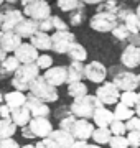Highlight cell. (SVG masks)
I'll return each mask as SVG.
<instances>
[{"label": "cell", "instance_id": "484cf974", "mask_svg": "<svg viewBox=\"0 0 140 148\" xmlns=\"http://www.w3.org/2000/svg\"><path fill=\"white\" fill-rule=\"evenodd\" d=\"M30 43H32L33 46L36 48V49L48 51V49H51V35L38 32V33H35V35L30 38Z\"/></svg>", "mask_w": 140, "mask_h": 148}, {"label": "cell", "instance_id": "ab89813d", "mask_svg": "<svg viewBox=\"0 0 140 148\" xmlns=\"http://www.w3.org/2000/svg\"><path fill=\"white\" fill-rule=\"evenodd\" d=\"M36 66H38V69H45V71L53 68V58L49 54H41L36 61Z\"/></svg>", "mask_w": 140, "mask_h": 148}, {"label": "cell", "instance_id": "6f0895ef", "mask_svg": "<svg viewBox=\"0 0 140 148\" xmlns=\"http://www.w3.org/2000/svg\"><path fill=\"white\" fill-rule=\"evenodd\" d=\"M2 23H3V16H2V13H0V30H2Z\"/></svg>", "mask_w": 140, "mask_h": 148}, {"label": "cell", "instance_id": "2e32d148", "mask_svg": "<svg viewBox=\"0 0 140 148\" xmlns=\"http://www.w3.org/2000/svg\"><path fill=\"white\" fill-rule=\"evenodd\" d=\"M27 109L30 110V114H32V119H35V117H45V119H48L49 115V107L48 104H45V102H41L40 99H36L35 95L28 94L27 95Z\"/></svg>", "mask_w": 140, "mask_h": 148}, {"label": "cell", "instance_id": "e575fe53", "mask_svg": "<svg viewBox=\"0 0 140 148\" xmlns=\"http://www.w3.org/2000/svg\"><path fill=\"white\" fill-rule=\"evenodd\" d=\"M109 130H110V133H112L114 137H119V135H125L127 127H125V122H120V120L114 119V122L109 125Z\"/></svg>", "mask_w": 140, "mask_h": 148}, {"label": "cell", "instance_id": "3957f363", "mask_svg": "<svg viewBox=\"0 0 140 148\" xmlns=\"http://www.w3.org/2000/svg\"><path fill=\"white\" fill-rule=\"evenodd\" d=\"M30 94L35 95L36 99H40L45 104H51V102H56L59 99L58 89L53 87L43 76H38L36 79L30 84Z\"/></svg>", "mask_w": 140, "mask_h": 148}, {"label": "cell", "instance_id": "c3c4849f", "mask_svg": "<svg viewBox=\"0 0 140 148\" xmlns=\"http://www.w3.org/2000/svg\"><path fill=\"white\" fill-rule=\"evenodd\" d=\"M127 41H129L132 46H139L140 48V33H137V35H130Z\"/></svg>", "mask_w": 140, "mask_h": 148}, {"label": "cell", "instance_id": "5b68a950", "mask_svg": "<svg viewBox=\"0 0 140 148\" xmlns=\"http://www.w3.org/2000/svg\"><path fill=\"white\" fill-rule=\"evenodd\" d=\"M23 15L35 21H43L51 16V7L45 0H23Z\"/></svg>", "mask_w": 140, "mask_h": 148}, {"label": "cell", "instance_id": "f907efd6", "mask_svg": "<svg viewBox=\"0 0 140 148\" xmlns=\"http://www.w3.org/2000/svg\"><path fill=\"white\" fill-rule=\"evenodd\" d=\"M86 145H87V142H74L71 148H86Z\"/></svg>", "mask_w": 140, "mask_h": 148}, {"label": "cell", "instance_id": "7dc6e473", "mask_svg": "<svg viewBox=\"0 0 140 148\" xmlns=\"http://www.w3.org/2000/svg\"><path fill=\"white\" fill-rule=\"evenodd\" d=\"M0 117H2L3 120H8V119L12 117V109L7 106V104H2V106H0Z\"/></svg>", "mask_w": 140, "mask_h": 148}, {"label": "cell", "instance_id": "44dd1931", "mask_svg": "<svg viewBox=\"0 0 140 148\" xmlns=\"http://www.w3.org/2000/svg\"><path fill=\"white\" fill-rule=\"evenodd\" d=\"M48 138H49V140H53L59 148H71V147H73V143L76 142L71 133L65 132V130H59V128L53 130Z\"/></svg>", "mask_w": 140, "mask_h": 148}, {"label": "cell", "instance_id": "be15d7a7", "mask_svg": "<svg viewBox=\"0 0 140 148\" xmlns=\"http://www.w3.org/2000/svg\"><path fill=\"white\" fill-rule=\"evenodd\" d=\"M2 3H3V2H2V0H0V5H2Z\"/></svg>", "mask_w": 140, "mask_h": 148}, {"label": "cell", "instance_id": "ffe728a7", "mask_svg": "<svg viewBox=\"0 0 140 148\" xmlns=\"http://www.w3.org/2000/svg\"><path fill=\"white\" fill-rule=\"evenodd\" d=\"M92 120H94V125H97V128H106L114 122V112L102 106L94 112Z\"/></svg>", "mask_w": 140, "mask_h": 148}, {"label": "cell", "instance_id": "836d02e7", "mask_svg": "<svg viewBox=\"0 0 140 148\" xmlns=\"http://www.w3.org/2000/svg\"><path fill=\"white\" fill-rule=\"evenodd\" d=\"M119 10H120V7H119V2H115V0L101 2L97 7V12H107V13H114V15H117Z\"/></svg>", "mask_w": 140, "mask_h": 148}, {"label": "cell", "instance_id": "277c9868", "mask_svg": "<svg viewBox=\"0 0 140 148\" xmlns=\"http://www.w3.org/2000/svg\"><path fill=\"white\" fill-rule=\"evenodd\" d=\"M54 128L51 125V122L49 119H45V117H35L30 120L27 127L22 128V135L28 140H32V138H48L51 135Z\"/></svg>", "mask_w": 140, "mask_h": 148}, {"label": "cell", "instance_id": "e0dca14e", "mask_svg": "<svg viewBox=\"0 0 140 148\" xmlns=\"http://www.w3.org/2000/svg\"><path fill=\"white\" fill-rule=\"evenodd\" d=\"M120 63L127 69H135L140 66V48L129 45L120 54Z\"/></svg>", "mask_w": 140, "mask_h": 148}, {"label": "cell", "instance_id": "b9f144b4", "mask_svg": "<svg viewBox=\"0 0 140 148\" xmlns=\"http://www.w3.org/2000/svg\"><path fill=\"white\" fill-rule=\"evenodd\" d=\"M127 132H140V119L139 117H132L130 120L125 122Z\"/></svg>", "mask_w": 140, "mask_h": 148}, {"label": "cell", "instance_id": "ee69618b", "mask_svg": "<svg viewBox=\"0 0 140 148\" xmlns=\"http://www.w3.org/2000/svg\"><path fill=\"white\" fill-rule=\"evenodd\" d=\"M35 148H59L53 140H49V138H43V140H38L35 143Z\"/></svg>", "mask_w": 140, "mask_h": 148}, {"label": "cell", "instance_id": "5bb4252c", "mask_svg": "<svg viewBox=\"0 0 140 148\" xmlns=\"http://www.w3.org/2000/svg\"><path fill=\"white\" fill-rule=\"evenodd\" d=\"M13 56L18 59L20 64H33V63H36L38 58H40L38 49L33 46L32 43H22L18 46V49L13 53Z\"/></svg>", "mask_w": 140, "mask_h": 148}, {"label": "cell", "instance_id": "9a60e30c", "mask_svg": "<svg viewBox=\"0 0 140 148\" xmlns=\"http://www.w3.org/2000/svg\"><path fill=\"white\" fill-rule=\"evenodd\" d=\"M2 16H3V23H2L0 32H15L16 25L22 20H25V15L16 8H8V10L2 12Z\"/></svg>", "mask_w": 140, "mask_h": 148}, {"label": "cell", "instance_id": "8d00e7d4", "mask_svg": "<svg viewBox=\"0 0 140 148\" xmlns=\"http://www.w3.org/2000/svg\"><path fill=\"white\" fill-rule=\"evenodd\" d=\"M76 119L73 114L71 115H68V117H65V119H61L59 120V130H65V132H68V133H71V130H73V127H74V123H76Z\"/></svg>", "mask_w": 140, "mask_h": 148}, {"label": "cell", "instance_id": "d590c367", "mask_svg": "<svg viewBox=\"0 0 140 148\" xmlns=\"http://www.w3.org/2000/svg\"><path fill=\"white\" fill-rule=\"evenodd\" d=\"M112 36L115 38V40H119V41H125V40H129L130 32L127 30V28H125V25H122V23H119L117 27L114 28Z\"/></svg>", "mask_w": 140, "mask_h": 148}, {"label": "cell", "instance_id": "52a82bcc", "mask_svg": "<svg viewBox=\"0 0 140 148\" xmlns=\"http://www.w3.org/2000/svg\"><path fill=\"white\" fill-rule=\"evenodd\" d=\"M74 43L76 36L69 30L68 32H54L51 35V49L58 54H68Z\"/></svg>", "mask_w": 140, "mask_h": 148}, {"label": "cell", "instance_id": "74e56055", "mask_svg": "<svg viewBox=\"0 0 140 148\" xmlns=\"http://www.w3.org/2000/svg\"><path fill=\"white\" fill-rule=\"evenodd\" d=\"M109 147L110 148H129V140L125 135H119V137H114L110 138V142H109Z\"/></svg>", "mask_w": 140, "mask_h": 148}, {"label": "cell", "instance_id": "e7e4bbea", "mask_svg": "<svg viewBox=\"0 0 140 148\" xmlns=\"http://www.w3.org/2000/svg\"><path fill=\"white\" fill-rule=\"evenodd\" d=\"M129 148H135V147H129Z\"/></svg>", "mask_w": 140, "mask_h": 148}, {"label": "cell", "instance_id": "91938a15", "mask_svg": "<svg viewBox=\"0 0 140 148\" xmlns=\"http://www.w3.org/2000/svg\"><path fill=\"white\" fill-rule=\"evenodd\" d=\"M3 104V95H2V92H0V106Z\"/></svg>", "mask_w": 140, "mask_h": 148}, {"label": "cell", "instance_id": "db71d44e", "mask_svg": "<svg viewBox=\"0 0 140 148\" xmlns=\"http://www.w3.org/2000/svg\"><path fill=\"white\" fill-rule=\"evenodd\" d=\"M135 117H139V119H140V106L135 107Z\"/></svg>", "mask_w": 140, "mask_h": 148}, {"label": "cell", "instance_id": "cb8c5ba5", "mask_svg": "<svg viewBox=\"0 0 140 148\" xmlns=\"http://www.w3.org/2000/svg\"><path fill=\"white\" fill-rule=\"evenodd\" d=\"M3 101L12 110L13 109H18V107H23L27 104V95L23 92H18V90H12V92H7L3 95Z\"/></svg>", "mask_w": 140, "mask_h": 148}, {"label": "cell", "instance_id": "d6986e66", "mask_svg": "<svg viewBox=\"0 0 140 148\" xmlns=\"http://www.w3.org/2000/svg\"><path fill=\"white\" fill-rule=\"evenodd\" d=\"M40 32V21H35L32 18H27L22 20L15 28V33L18 35L20 38H32L35 33Z\"/></svg>", "mask_w": 140, "mask_h": 148}, {"label": "cell", "instance_id": "d4e9b609", "mask_svg": "<svg viewBox=\"0 0 140 148\" xmlns=\"http://www.w3.org/2000/svg\"><path fill=\"white\" fill-rule=\"evenodd\" d=\"M20 68V63L15 56H8L7 59H3L0 63V79H5L10 74H15L16 69Z\"/></svg>", "mask_w": 140, "mask_h": 148}, {"label": "cell", "instance_id": "680465c9", "mask_svg": "<svg viewBox=\"0 0 140 148\" xmlns=\"http://www.w3.org/2000/svg\"><path fill=\"white\" fill-rule=\"evenodd\" d=\"M22 148H35V145H23Z\"/></svg>", "mask_w": 140, "mask_h": 148}, {"label": "cell", "instance_id": "d6a6232c", "mask_svg": "<svg viewBox=\"0 0 140 148\" xmlns=\"http://www.w3.org/2000/svg\"><path fill=\"white\" fill-rule=\"evenodd\" d=\"M137 99H139V94L135 90H129V92H120V101L124 106L127 107H137Z\"/></svg>", "mask_w": 140, "mask_h": 148}, {"label": "cell", "instance_id": "4fadbf2b", "mask_svg": "<svg viewBox=\"0 0 140 148\" xmlns=\"http://www.w3.org/2000/svg\"><path fill=\"white\" fill-rule=\"evenodd\" d=\"M94 125H92L89 120H84V119H78L74 123V127L71 130V135L76 142H87L89 138H92V133H94Z\"/></svg>", "mask_w": 140, "mask_h": 148}, {"label": "cell", "instance_id": "7bdbcfd3", "mask_svg": "<svg viewBox=\"0 0 140 148\" xmlns=\"http://www.w3.org/2000/svg\"><path fill=\"white\" fill-rule=\"evenodd\" d=\"M127 140H129L130 147L140 148V132H129L127 133Z\"/></svg>", "mask_w": 140, "mask_h": 148}, {"label": "cell", "instance_id": "f1b7e54d", "mask_svg": "<svg viewBox=\"0 0 140 148\" xmlns=\"http://www.w3.org/2000/svg\"><path fill=\"white\" fill-rule=\"evenodd\" d=\"M16 132V125L8 119V120H3L0 119V140H7V138H12Z\"/></svg>", "mask_w": 140, "mask_h": 148}, {"label": "cell", "instance_id": "7a4b0ae2", "mask_svg": "<svg viewBox=\"0 0 140 148\" xmlns=\"http://www.w3.org/2000/svg\"><path fill=\"white\" fill-rule=\"evenodd\" d=\"M99 107H102L101 101L97 99L96 95L87 94V95H84V97H81V99H74L73 104L69 106V110L76 119L89 120V119H92L94 112H96Z\"/></svg>", "mask_w": 140, "mask_h": 148}, {"label": "cell", "instance_id": "f35d334b", "mask_svg": "<svg viewBox=\"0 0 140 148\" xmlns=\"http://www.w3.org/2000/svg\"><path fill=\"white\" fill-rule=\"evenodd\" d=\"M51 23H53L54 32H68V23H66L61 16L51 15Z\"/></svg>", "mask_w": 140, "mask_h": 148}, {"label": "cell", "instance_id": "4dcf8cb0", "mask_svg": "<svg viewBox=\"0 0 140 148\" xmlns=\"http://www.w3.org/2000/svg\"><path fill=\"white\" fill-rule=\"evenodd\" d=\"M56 5L63 12H69V13L76 10H84V2H79V0H58Z\"/></svg>", "mask_w": 140, "mask_h": 148}, {"label": "cell", "instance_id": "ac0fdd59", "mask_svg": "<svg viewBox=\"0 0 140 148\" xmlns=\"http://www.w3.org/2000/svg\"><path fill=\"white\" fill-rule=\"evenodd\" d=\"M20 45H22V38L15 32H0V49H3L5 53L10 51L15 53Z\"/></svg>", "mask_w": 140, "mask_h": 148}, {"label": "cell", "instance_id": "816d5d0a", "mask_svg": "<svg viewBox=\"0 0 140 148\" xmlns=\"http://www.w3.org/2000/svg\"><path fill=\"white\" fill-rule=\"evenodd\" d=\"M99 3H101L99 0H86L84 2V5H99Z\"/></svg>", "mask_w": 140, "mask_h": 148}, {"label": "cell", "instance_id": "7402d4cb", "mask_svg": "<svg viewBox=\"0 0 140 148\" xmlns=\"http://www.w3.org/2000/svg\"><path fill=\"white\" fill-rule=\"evenodd\" d=\"M12 122L15 123L16 127H27L28 123H30V120H32V114H30V110L27 109V106L23 107H18V109H13L12 110Z\"/></svg>", "mask_w": 140, "mask_h": 148}, {"label": "cell", "instance_id": "6da1fadb", "mask_svg": "<svg viewBox=\"0 0 140 148\" xmlns=\"http://www.w3.org/2000/svg\"><path fill=\"white\" fill-rule=\"evenodd\" d=\"M40 74V69H38L36 63L33 64H20V68L16 69V73L13 74L12 77V86L13 89L18 90V92H25V90H30V84L36 79Z\"/></svg>", "mask_w": 140, "mask_h": 148}, {"label": "cell", "instance_id": "9c48e42d", "mask_svg": "<svg viewBox=\"0 0 140 148\" xmlns=\"http://www.w3.org/2000/svg\"><path fill=\"white\" fill-rule=\"evenodd\" d=\"M112 84L120 92H129V90H135L139 87V77H137V74L130 73V71H119L114 76Z\"/></svg>", "mask_w": 140, "mask_h": 148}, {"label": "cell", "instance_id": "f5cc1de1", "mask_svg": "<svg viewBox=\"0 0 140 148\" xmlns=\"http://www.w3.org/2000/svg\"><path fill=\"white\" fill-rule=\"evenodd\" d=\"M7 58H8V53H5L3 49H0V63H2L3 59H7Z\"/></svg>", "mask_w": 140, "mask_h": 148}, {"label": "cell", "instance_id": "1f68e13d", "mask_svg": "<svg viewBox=\"0 0 140 148\" xmlns=\"http://www.w3.org/2000/svg\"><path fill=\"white\" fill-rule=\"evenodd\" d=\"M68 94L73 99H81L84 95H87V86L84 82H73L68 84Z\"/></svg>", "mask_w": 140, "mask_h": 148}, {"label": "cell", "instance_id": "bcb514c9", "mask_svg": "<svg viewBox=\"0 0 140 148\" xmlns=\"http://www.w3.org/2000/svg\"><path fill=\"white\" fill-rule=\"evenodd\" d=\"M0 148H22V147L13 138H7V140H0Z\"/></svg>", "mask_w": 140, "mask_h": 148}, {"label": "cell", "instance_id": "94428289", "mask_svg": "<svg viewBox=\"0 0 140 148\" xmlns=\"http://www.w3.org/2000/svg\"><path fill=\"white\" fill-rule=\"evenodd\" d=\"M137 106H140V92H139V99H137Z\"/></svg>", "mask_w": 140, "mask_h": 148}, {"label": "cell", "instance_id": "6125c7cd", "mask_svg": "<svg viewBox=\"0 0 140 148\" xmlns=\"http://www.w3.org/2000/svg\"><path fill=\"white\" fill-rule=\"evenodd\" d=\"M137 77H139V86H140V74H139V76H137Z\"/></svg>", "mask_w": 140, "mask_h": 148}, {"label": "cell", "instance_id": "9f6ffc18", "mask_svg": "<svg viewBox=\"0 0 140 148\" xmlns=\"http://www.w3.org/2000/svg\"><path fill=\"white\" fill-rule=\"evenodd\" d=\"M135 13H137V16H139V20H140V3L137 5V8H135Z\"/></svg>", "mask_w": 140, "mask_h": 148}, {"label": "cell", "instance_id": "ba28073f", "mask_svg": "<svg viewBox=\"0 0 140 148\" xmlns=\"http://www.w3.org/2000/svg\"><path fill=\"white\" fill-rule=\"evenodd\" d=\"M96 97L101 101L102 106H112V104H119L120 101V90L112 84V81H107L96 89Z\"/></svg>", "mask_w": 140, "mask_h": 148}, {"label": "cell", "instance_id": "4316f807", "mask_svg": "<svg viewBox=\"0 0 140 148\" xmlns=\"http://www.w3.org/2000/svg\"><path fill=\"white\" fill-rule=\"evenodd\" d=\"M68 56H69L71 63H84L87 59V49L84 46H82L81 43L76 41L73 46H71L69 53H68Z\"/></svg>", "mask_w": 140, "mask_h": 148}, {"label": "cell", "instance_id": "603a6c76", "mask_svg": "<svg viewBox=\"0 0 140 148\" xmlns=\"http://www.w3.org/2000/svg\"><path fill=\"white\" fill-rule=\"evenodd\" d=\"M84 63H71L68 66V84L73 82H82V79L86 77L84 76Z\"/></svg>", "mask_w": 140, "mask_h": 148}, {"label": "cell", "instance_id": "30bf717a", "mask_svg": "<svg viewBox=\"0 0 140 148\" xmlns=\"http://www.w3.org/2000/svg\"><path fill=\"white\" fill-rule=\"evenodd\" d=\"M117 20H119V23L125 25V28L130 32V35L140 33V20L134 10L120 7V10L117 12Z\"/></svg>", "mask_w": 140, "mask_h": 148}, {"label": "cell", "instance_id": "f546056e", "mask_svg": "<svg viewBox=\"0 0 140 148\" xmlns=\"http://www.w3.org/2000/svg\"><path fill=\"white\" fill-rule=\"evenodd\" d=\"M110 138H112V133H110L109 127H106V128H96L94 133H92V140H94V143L99 145V147H102V145L109 143V142H110Z\"/></svg>", "mask_w": 140, "mask_h": 148}, {"label": "cell", "instance_id": "681fc988", "mask_svg": "<svg viewBox=\"0 0 140 148\" xmlns=\"http://www.w3.org/2000/svg\"><path fill=\"white\" fill-rule=\"evenodd\" d=\"M71 115V110L69 109H58L56 110V117H58V120H61V119H65V117Z\"/></svg>", "mask_w": 140, "mask_h": 148}, {"label": "cell", "instance_id": "8fae6325", "mask_svg": "<svg viewBox=\"0 0 140 148\" xmlns=\"http://www.w3.org/2000/svg\"><path fill=\"white\" fill-rule=\"evenodd\" d=\"M84 76L94 84H102V82H106L107 68L101 61H89L84 68Z\"/></svg>", "mask_w": 140, "mask_h": 148}, {"label": "cell", "instance_id": "11a10c76", "mask_svg": "<svg viewBox=\"0 0 140 148\" xmlns=\"http://www.w3.org/2000/svg\"><path fill=\"white\" fill-rule=\"evenodd\" d=\"M86 148H102V147H99V145H96V143H94V145H89V143H87Z\"/></svg>", "mask_w": 140, "mask_h": 148}, {"label": "cell", "instance_id": "8992f818", "mask_svg": "<svg viewBox=\"0 0 140 148\" xmlns=\"http://www.w3.org/2000/svg\"><path fill=\"white\" fill-rule=\"evenodd\" d=\"M117 25H119L117 15L107 13V12H96L89 18V27L99 33H112Z\"/></svg>", "mask_w": 140, "mask_h": 148}, {"label": "cell", "instance_id": "83f0119b", "mask_svg": "<svg viewBox=\"0 0 140 148\" xmlns=\"http://www.w3.org/2000/svg\"><path fill=\"white\" fill-rule=\"evenodd\" d=\"M112 112H114V119L115 120H120V122H127L132 117H135V109H130V107L124 106L122 102L115 104V109Z\"/></svg>", "mask_w": 140, "mask_h": 148}, {"label": "cell", "instance_id": "f6af8a7d", "mask_svg": "<svg viewBox=\"0 0 140 148\" xmlns=\"http://www.w3.org/2000/svg\"><path fill=\"white\" fill-rule=\"evenodd\" d=\"M51 30H54L53 23H51V16L46 18V20H43V21H40V32L41 33H49Z\"/></svg>", "mask_w": 140, "mask_h": 148}, {"label": "cell", "instance_id": "7c38bea8", "mask_svg": "<svg viewBox=\"0 0 140 148\" xmlns=\"http://www.w3.org/2000/svg\"><path fill=\"white\" fill-rule=\"evenodd\" d=\"M41 76L56 89L58 86L68 84V68L66 66H53V68L46 69Z\"/></svg>", "mask_w": 140, "mask_h": 148}, {"label": "cell", "instance_id": "60d3db41", "mask_svg": "<svg viewBox=\"0 0 140 148\" xmlns=\"http://www.w3.org/2000/svg\"><path fill=\"white\" fill-rule=\"evenodd\" d=\"M82 20H84V10H76V12H73L71 16H69V23L73 27L82 25Z\"/></svg>", "mask_w": 140, "mask_h": 148}]
</instances>
